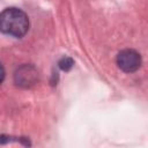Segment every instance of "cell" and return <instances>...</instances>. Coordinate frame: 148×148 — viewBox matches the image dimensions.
Masks as SVG:
<instances>
[{"instance_id":"6da1fadb","label":"cell","mask_w":148,"mask_h":148,"mask_svg":"<svg viewBox=\"0 0 148 148\" xmlns=\"http://www.w3.org/2000/svg\"><path fill=\"white\" fill-rule=\"evenodd\" d=\"M0 28L3 34L21 38L29 29V18L23 10L15 7H9L1 13Z\"/></svg>"},{"instance_id":"7a4b0ae2","label":"cell","mask_w":148,"mask_h":148,"mask_svg":"<svg viewBox=\"0 0 148 148\" xmlns=\"http://www.w3.org/2000/svg\"><path fill=\"white\" fill-rule=\"evenodd\" d=\"M117 66L125 73L136 72L141 66V56L133 49L121 50L116 58Z\"/></svg>"},{"instance_id":"3957f363","label":"cell","mask_w":148,"mask_h":148,"mask_svg":"<svg viewBox=\"0 0 148 148\" xmlns=\"http://www.w3.org/2000/svg\"><path fill=\"white\" fill-rule=\"evenodd\" d=\"M38 80V72L32 65H22L14 73V82L22 88H29L34 86Z\"/></svg>"},{"instance_id":"277c9868","label":"cell","mask_w":148,"mask_h":148,"mask_svg":"<svg viewBox=\"0 0 148 148\" xmlns=\"http://www.w3.org/2000/svg\"><path fill=\"white\" fill-rule=\"evenodd\" d=\"M73 65H74V61H73V59L69 58V57H64V58H61V59L59 60V62H58L59 68L62 69V71H65V72L69 71V69L73 67Z\"/></svg>"}]
</instances>
